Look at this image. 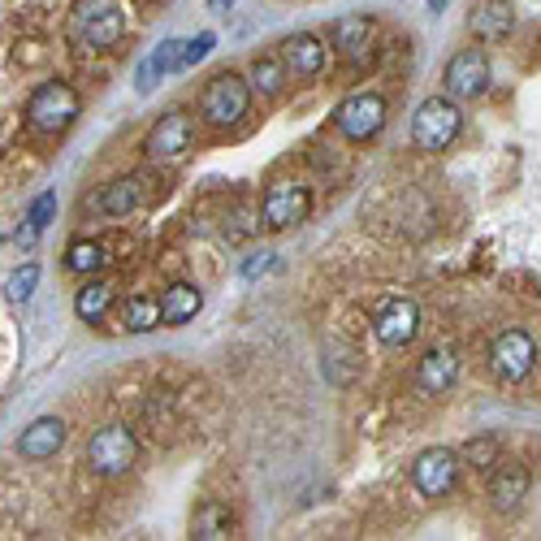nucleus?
I'll list each match as a JSON object with an SVG mask.
<instances>
[{
	"label": "nucleus",
	"mask_w": 541,
	"mask_h": 541,
	"mask_svg": "<svg viewBox=\"0 0 541 541\" xmlns=\"http://www.w3.org/2000/svg\"><path fill=\"white\" fill-rule=\"evenodd\" d=\"M130 31V0H74L70 39L83 52H109Z\"/></svg>",
	"instance_id": "obj_1"
},
{
	"label": "nucleus",
	"mask_w": 541,
	"mask_h": 541,
	"mask_svg": "<svg viewBox=\"0 0 541 541\" xmlns=\"http://www.w3.org/2000/svg\"><path fill=\"white\" fill-rule=\"evenodd\" d=\"M78 117H83V96H78L70 83H61V78L39 83L31 91V100H26V126H31L35 135L57 139L78 122Z\"/></svg>",
	"instance_id": "obj_2"
},
{
	"label": "nucleus",
	"mask_w": 541,
	"mask_h": 541,
	"mask_svg": "<svg viewBox=\"0 0 541 541\" xmlns=\"http://www.w3.org/2000/svg\"><path fill=\"white\" fill-rule=\"evenodd\" d=\"M252 100H256V91H252V83H247L243 74L221 70V74L208 78L204 91H200V117L213 130H230L252 113Z\"/></svg>",
	"instance_id": "obj_3"
},
{
	"label": "nucleus",
	"mask_w": 541,
	"mask_h": 541,
	"mask_svg": "<svg viewBox=\"0 0 541 541\" xmlns=\"http://www.w3.org/2000/svg\"><path fill=\"white\" fill-rule=\"evenodd\" d=\"M464 130V113L451 96H429L420 100V109L412 117V143L420 152H446Z\"/></svg>",
	"instance_id": "obj_4"
},
{
	"label": "nucleus",
	"mask_w": 541,
	"mask_h": 541,
	"mask_svg": "<svg viewBox=\"0 0 541 541\" xmlns=\"http://www.w3.org/2000/svg\"><path fill=\"white\" fill-rule=\"evenodd\" d=\"M308 217H312V191H308V182H299V178H277V182H269L265 200H260V226L273 230V234H282V230L303 226Z\"/></svg>",
	"instance_id": "obj_5"
},
{
	"label": "nucleus",
	"mask_w": 541,
	"mask_h": 541,
	"mask_svg": "<svg viewBox=\"0 0 541 541\" xmlns=\"http://www.w3.org/2000/svg\"><path fill=\"white\" fill-rule=\"evenodd\" d=\"M191 143H195V122L182 109H169L156 117L148 126V135H143V156H148L152 165H182Z\"/></svg>",
	"instance_id": "obj_6"
},
{
	"label": "nucleus",
	"mask_w": 541,
	"mask_h": 541,
	"mask_svg": "<svg viewBox=\"0 0 541 541\" xmlns=\"http://www.w3.org/2000/svg\"><path fill=\"white\" fill-rule=\"evenodd\" d=\"M135 459H139L135 429L104 425V429L91 433V442H87V468L96 472V477H122V472L135 468Z\"/></svg>",
	"instance_id": "obj_7"
},
{
	"label": "nucleus",
	"mask_w": 541,
	"mask_h": 541,
	"mask_svg": "<svg viewBox=\"0 0 541 541\" xmlns=\"http://www.w3.org/2000/svg\"><path fill=\"white\" fill-rule=\"evenodd\" d=\"M334 126L347 143H368L386 126V96L381 91H351L334 109Z\"/></svg>",
	"instance_id": "obj_8"
},
{
	"label": "nucleus",
	"mask_w": 541,
	"mask_h": 541,
	"mask_svg": "<svg viewBox=\"0 0 541 541\" xmlns=\"http://www.w3.org/2000/svg\"><path fill=\"white\" fill-rule=\"evenodd\" d=\"M537 368V342L524 334V329H503L490 342V373L503 381V386H516Z\"/></svg>",
	"instance_id": "obj_9"
},
{
	"label": "nucleus",
	"mask_w": 541,
	"mask_h": 541,
	"mask_svg": "<svg viewBox=\"0 0 541 541\" xmlns=\"http://www.w3.org/2000/svg\"><path fill=\"white\" fill-rule=\"evenodd\" d=\"M459 451H446V446H429V451L416 455L412 464V485L425 498H446L459 485Z\"/></svg>",
	"instance_id": "obj_10"
},
{
	"label": "nucleus",
	"mask_w": 541,
	"mask_h": 541,
	"mask_svg": "<svg viewBox=\"0 0 541 541\" xmlns=\"http://www.w3.org/2000/svg\"><path fill=\"white\" fill-rule=\"evenodd\" d=\"M451 100H477L490 91V57L481 48H459L451 61H446V74H442Z\"/></svg>",
	"instance_id": "obj_11"
},
{
	"label": "nucleus",
	"mask_w": 541,
	"mask_h": 541,
	"mask_svg": "<svg viewBox=\"0 0 541 541\" xmlns=\"http://www.w3.org/2000/svg\"><path fill=\"white\" fill-rule=\"evenodd\" d=\"M329 44H334L342 61L364 65L377 48V18L373 13H342V18L329 26Z\"/></svg>",
	"instance_id": "obj_12"
},
{
	"label": "nucleus",
	"mask_w": 541,
	"mask_h": 541,
	"mask_svg": "<svg viewBox=\"0 0 541 541\" xmlns=\"http://www.w3.org/2000/svg\"><path fill=\"white\" fill-rule=\"evenodd\" d=\"M373 334H377L381 347H407V342L420 334V308L403 295L386 299L373 316Z\"/></svg>",
	"instance_id": "obj_13"
},
{
	"label": "nucleus",
	"mask_w": 541,
	"mask_h": 541,
	"mask_svg": "<svg viewBox=\"0 0 541 541\" xmlns=\"http://www.w3.org/2000/svg\"><path fill=\"white\" fill-rule=\"evenodd\" d=\"M529 468L516 464V459H498L490 468V481H485V494H490V507L494 511H516L524 498H529Z\"/></svg>",
	"instance_id": "obj_14"
},
{
	"label": "nucleus",
	"mask_w": 541,
	"mask_h": 541,
	"mask_svg": "<svg viewBox=\"0 0 541 541\" xmlns=\"http://www.w3.org/2000/svg\"><path fill=\"white\" fill-rule=\"evenodd\" d=\"M277 57H282V65H286V74L290 78H316L325 70V57H329V48L321 44L316 35H308V31H299V35H286L282 44H277Z\"/></svg>",
	"instance_id": "obj_15"
},
{
	"label": "nucleus",
	"mask_w": 541,
	"mask_h": 541,
	"mask_svg": "<svg viewBox=\"0 0 541 541\" xmlns=\"http://www.w3.org/2000/svg\"><path fill=\"white\" fill-rule=\"evenodd\" d=\"M143 204H148V195H143V178H135V174L104 182L96 191V200H91V208H96L100 217H130V213H139Z\"/></svg>",
	"instance_id": "obj_16"
},
{
	"label": "nucleus",
	"mask_w": 541,
	"mask_h": 541,
	"mask_svg": "<svg viewBox=\"0 0 541 541\" xmlns=\"http://www.w3.org/2000/svg\"><path fill=\"white\" fill-rule=\"evenodd\" d=\"M65 438H70V429H65L61 416H39L18 433V455L22 459H52L65 446Z\"/></svg>",
	"instance_id": "obj_17"
},
{
	"label": "nucleus",
	"mask_w": 541,
	"mask_h": 541,
	"mask_svg": "<svg viewBox=\"0 0 541 541\" xmlns=\"http://www.w3.org/2000/svg\"><path fill=\"white\" fill-rule=\"evenodd\" d=\"M455 377H459V355H455V347H429L425 355H420L416 386L425 390V394H446V390L455 386Z\"/></svg>",
	"instance_id": "obj_18"
},
{
	"label": "nucleus",
	"mask_w": 541,
	"mask_h": 541,
	"mask_svg": "<svg viewBox=\"0 0 541 541\" xmlns=\"http://www.w3.org/2000/svg\"><path fill=\"white\" fill-rule=\"evenodd\" d=\"M234 533H239V516H234L230 503L204 498V503L195 507V516H191V537L195 541H230Z\"/></svg>",
	"instance_id": "obj_19"
},
{
	"label": "nucleus",
	"mask_w": 541,
	"mask_h": 541,
	"mask_svg": "<svg viewBox=\"0 0 541 541\" xmlns=\"http://www.w3.org/2000/svg\"><path fill=\"white\" fill-rule=\"evenodd\" d=\"M200 308H204V290L195 282H169L161 290V325H169V329L195 321Z\"/></svg>",
	"instance_id": "obj_20"
},
{
	"label": "nucleus",
	"mask_w": 541,
	"mask_h": 541,
	"mask_svg": "<svg viewBox=\"0 0 541 541\" xmlns=\"http://www.w3.org/2000/svg\"><path fill=\"white\" fill-rule=\"evenodd\" d=\"M516 26V5L511 0H477L468 13V31L477 39H507Z\"/></svg>",
	"instance_id": "obj_21"
},
{
	"label": "nucleus",
	"mask_w": 541,
	"mask_h": 541,
	"mask_svg": "<svg viewBox=\"0 0 541 541\" xmlns=\"http://www.w3.org/2000/svg\"><path fill=\"white\" fill-rule=\"evenodd\" d=\"M113 299H117V290L104 282V277H87V282L78 286V295H74V316L83 325H100L104 316L113 312Z\"/></svg>",
	"instance_id": "obj_22"
},
{
	"label": "nucleus",
	"mask_w": 541,
	"mask_h": 541,
	"mask_svg": "<svg viewBox=\"0 0 541 541\" xmlns=\"http://www.w3.org/2000/svg\"><path fill=\"white\" fill-rule=\"evenodd\" d=\"M178 61H182V39H165V44L139 65V91H143V96H148V91L161 83L169 70H178Z\"/></svg>",
	"instance_id": "obj_23"
},
{
	"label": "nucleus",
	"mask_w": 541,
	"mask_h": 541,
	"mask_svg": "<svg viewBox=\"0 0 541 541\" xmlns=\"http://www.w3.org/2000/svg\"><path fill=\"white\" fill-rule=\"evenodd\" d=\"M104 265H109V252H104V243H96V239H74L65 247V269L74 277H100Z\"/></svg>",
	"instance_id": "obj_24"
},
{
	"label": "nucleus",
	"mask_w": 541,
	"mask_h": 541,
	"mask_svg": "<svg viewBox=\"0 0 541 541\" xmlns=\"http://www.w3.org/2000/svg\"><path fill=\"white\" fill-rule=\"evenodd\" d=\"M286 65L282 57H256L252 61V70H247V83H252L256 96H265V100H277L286 91Z\"/></svg>",
	"instance_id": "obj_25"
},
{
	"label": "nucleus",
	"mask_w": 541,
	"mask_h": 541,
	"mask_svg": "<svg viewBox=\"0 0 541 541\" xmlns=\"http://www.w3.org/2000/svg\"><path fill=\"white\" fill-rule=\"evenodd\" d=\"M122 329L126 334H148V329L161 325V299H152V295H135V299H126L122 303Z\"/></svg>",
	"instance_id": "obj_26"
},
{
	"label": "nucleus",
	"mask_w": 541,
	"mask_h": 541,
	"mask_svg": "<svg viewBox=\"0 0 541 541\" xmlns=\"http://www.w3.org/2000/svg\"><path fill=\"white\" fill-rule=\"evenodd\" d=\"M498 459H503V442L494 438V433H481V438L464 442V451H459V464L477 468V472H490Z\"/></svg>",
	"instance_id": "obj_27"
},
{
	"label": "nucleus",
	"mask_w": 541,
	"mask_h": 541,
	"mask_svg": "<svg viewBox=\"0 0 541 541\" xmlns=\"http://www.w3.org/2000/svg\"><path fill=\"white\" fill-rule=\"evenodd\" d=\"M52 217H57V191L35 195L31 208H26V230H22V239H26V243H35L39 234L52 226Z\"/></svg>",
	"instance_id": "obj_28"
},
{
	"label": "nucleus",
	"mask_w": 541,
	"mask_h": 541,
	"mask_svg": "<svg viewBox=\"0 0 541 541\" xmlns=\"http://www.w3.org/2000/svg\"><path fill=\"white\" fill-rule=\"evenodd\" d=\"M256 230H265V226H260V208H247V204H239V208H234V213H226V239H230V243L252 239Z\"/></svg>",
	"instance_id": "obj_29"
},
{
	"label": "nucleus",
	"mask_w": 541,
	"mask_h": 541,
	"mask_svg": "<svg viewBox=\"0 0 541 541\" xmlns=\"http://www.w3.org/2000/svg\"><path fill=\"white\" fill-rule=\"evenodd\" d=\"M35 286H39V265H22V269H13L5 277V299L9 303H26L35 295Z\"/></svg>",
	"instance_id": "obj_30"
},
{
	"label": "nucleus",
	"mask_w": 541,
	"mask_h": 541,
	"mask_svg": "<svg viewBox=\"0 0 541 541\" xmlns=\"http://www.w3.org/2000/svg\"><path fill=\"white\" fill-rule=\"evenodd\" d=\"M213 44H217L213 31H200L195 39H182V61H178V70H191V65H200L208 52H213Z\"/></svg>",
	"instance_id": "obj_31"
},
{
	"label": "nucleus",
	"mask_w": 541,
	"mask_h": 541,
	"mask_svg": "<svg viewBox=\"0 0 541 541\" xmlns=\"http://www.w3.org/2000/svg\"><path fill=\"white\" fill-rule=\"evenodd\" d=\"M269 265H273V252H256V256L243 265V277H260V269H269Z\"/></svg>",
	"instance_id": "obj_32"
},
{
	"label": "nucleus",
	"mask_w": 541,
	"mask_h": 541,
	"mask_svg": "<svg viewBox=\"0 0 541 541\" xmlns=\"http://www.w3.org/2000/svg\"><path fill=\"white\" fill-rule=\"evenodd\" d=\"M208 5H213V13H230L234 0H208Z\"/></svg>",
	"instance_id": "obj_33"
},
{
	"label": "nucleus",
	"mask_w": 541,
	"mask_h": 541,
	"mask_svg": "<svg viewBox=\"0 0 541 541\" xmlns=\"http://www.w3.org/2000/svg\"><path fill=\"white\" fill-rule=\"evenodd\" d=\"M446 5H451V0H429V9H433V13H438V9H446Z\"/></svg>",
	"instance_id": "obj_34"
}]
</instances>
